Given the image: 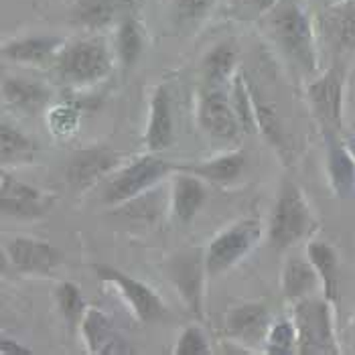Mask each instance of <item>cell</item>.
<instances>
[{"instance_id": "1", "label": "cell", "mask_w": 355, "mask_h": 355, "mask_svg": "<svg viewBox=\"0 0 355 355\" xmlns=\"http://www.w3.org/2000/svg\"><path fill=\"white\" fill-rule=\"evenodd\" d=\"M272 33L280 49L295 63H299L306 73L317 69L315 35L309 17L295 2H284L272 12Z\"/></svg>"}, {"instance_id": "2", "label": "cell", "mask_w": 355, "mask_h": 355, "mask_svg": "<svg viewBox=\"0 0 355 355\" xmlns=\"http://www.w3.org/2000/svg\"><path fill=\"white\" fill-rule=\"evenodd\" d=\"M297 337H299V354L301 355H335L339 354V345L335 339L331 302L327 299H301L295 302L293 315Z\"/></svg>"}, {"instance_id": "3", "label": "cell", "mask_w": 355, "mask_h": 355, "mask_svg": "<svg viewBox=\"0 0 355 355\" xmlns=\"http://www.w3.org/2000/svg\"><path fill=\"white\" fill-rule=\"evenodd\" d=\"M57 71L71 85H92L108 78L112 57L100 39H82L65 45L57 55Z\"/></svg>"}, {"instance_id": "4", "label": "cell", "mask_w": 355, "mask_h": 355, "mask_svg": "<svg viewBox=\"0 0 355 355\" xmlns=\"http://www.w3.org/2000/svg\"><path fill=\"white\" fill-rule=\"evenodd\" d=\"M311 227L313 218L304 195L293 181H282L270 219L272 246L278 250L293 246L311 232Z\"/></svg>"}, {"instance_id": "5", "label": "cell", "mask_w": 355, "mask_h": 355, "mask_svg": "<svg viewBox=\"0 0 355 355\" xmlns=\"http://www.w3.org/2000/svg\"><path fill=\"white\" fill-rule=\"evenodd\" d=\"M260 234H262V225L258 219H244L240 223H234L225 232H221L218 238L211 240V244L205 252L207 274L218 276L230 270L232 266H236L248 252L256 246V242L260 240Z\"/></svg>"}, {"instance_id": "6", "label": "cell", "mask_w": 355, "mask_h": 355, "mask_svg": "<svg viewBox=\"0 0 355 355\" xmlns=\"http://www.w3.org/2000/svg\"><path fill=\"white\" fill-rule=\"evenodd\" d=\"M171 171H175V164L166 163V161L159 159V157H153V155L142 157L130 166L122 168L110 181L106 191H104V201L110 205L128 203L138 195L148 191L153 185H157Z\"/></svg>"}, {"instance_id": "7", "label": "cell", "mask_w": 355, "mask_h": 355, "mask_svg": "<svg viewBox=\"0 0 355 355\" xmlns=\"http://www.w3.org/2000/svg\"><path fill=\"white\" fill-rule=\"evenodd\" d=\"M96 272H98L100 280L110 282V284H114L118 288V293L122 295V299L130 304V309L137 315L138 321L153 323V321L161 319L164 315V302L144 282H140V280L128 276V274L120 272L118 268L108 266V264H98L96 266Z\"/></svg>"}, {"instance_id": "8", "label": "cell", "mask_w": 355, "mask_h": 355, "mask_svg": "<svg viewBox=\"0 0 355 355\" xmlns=\"http://www.w3.org/2000/svg\"><path fill=\"white\" fill-rule=\"evenodd\" d=\"M343 67L333 65L319 80L309 85V100L313 112L327 130V135L337 132L343 122Z\"/></svg>"}, {"instance_id": "9", "label": "cell", "mask_w": 355, "mask_h": 355, "mask_svg": "<svg viewBox=\"0 0 355 355\" xmlns=\"http://www.w3.org/2000/svg\"><path fill=\"white\" fill-rule=\"evenodd\" d=\"M0 179V209L6 218L39 219L49 214L55 201L53 195L21 183L8 173H2Z\"/></svg>"}, {"instance_id": "10", "label": "cell", "mask_w": 355, "mask_h": 355, "mask_svg": "<svg viewBox=\"0 0 355 355\" xmlns=\"http://www.w3.org/2000/svg\"><path fill=\"white\" fill-rule=\"evenodd\" d=\"M4 256L23 274H51L63 264V254L57 248L33 238H12L4 244Z\"/></svg>"}, {"instance_id": "11", "label": "cell", "mask_w": 355, "mask_h": 355, "mask_svg": "<svg viewBox=\"0 0 355 355\" xmlns=\"http://www.w3.org/2000/svg\"><path fill=\"white\" fill-rule=\"evenodd\" d=\"M199 124L209 137L236 142L244 132L234 104L219 92H209L199 102Z\"/></svg>"}, {"instance_id": "12", "label": "cell", "mask_w": 355, "mask_h": 355, "mask_svg": "<svg viewBox=\"0 0 355 355\" xmlns=\"http://www.w3.org/2000/svg\"><path fill=\"white\" fill-rule=\"evenodd\" d=\"M118 164V153L110 146H89L78 150L65 168V179L71 185V189L83 191L92 187L96 181H100L106 173Z\"/></svg>"}, {"instance_id": "13", "label": "cell", "mask_w": 355, "mask_h": 355, "mask_svg": "<svg viewBox=\"0 0 355 355\" xmlns=\"http://www.w3.org/2000/svg\"><path fill=\"white\" fill-rule=\"evenodd\" d=\"M207 274L205 256L199 250H189L175 256L168 264V276L181 297L189 304L195 315H201V291H203V276Z\"/></svg>"}, {"instance_id": "14", "label": "cell", "mask_w": 355, "mask_h": 355, "mask_svg": "<svg viewBox=\"0 0 355 355\" xmlns=\"http://www.w3.org/2000/svg\"><path fill=\"white\" fill-rule=\"evenodd\" d=\"M82 333L87 352L94 355L135 354V347L116 331L108 315L100 309H87L82 321Z\"/></svg>"}, {"instance_id": "15", "label": "cell", "mask_w": 355, "mask_h": 355, "mask_svg": "<svg viewBox=\"0 0 355 355\" xmlns=\"http://www.w3.org/2000/svg\"><path fill=\"white\" fill-rule=\"evenodd\" d=\"M270 313L262 302H246L230 311L225 319V333L240 343L262 341L270 331Z\"/></svg>"}, {"instance_id": "16", "label": "cell", "mask_w": 355, "mask_h": 355, "mask_svg": "<svg viewBox=\"0 0 355 355\" xmlns=\"http://www.w3.org/2000/svg\"><path fill=\"white\" fill-rule=\"evenodd\" d=\"M175 137V124H173V110L171 98L166 87H157L150 98V112H148V126H146V146L150 153L164 150Z\"/></svg>"}, {"instance_id": "17", "label": "cell", "mask_w": 355, "mask_h": 355, "mask_svg": "<svg viewBox=\"0 0 355 355\" xmlns=\"http://www.w3.org/2000/svg\"><path fill=\"white\" fill-rule=\"evenodd\" d=\"M327 171L337 197L347 199L355 191V153L333 135H327Z\"/></svg>"}, {"instance_id": "18", "label": "cell", "mask_w": 355, "mask_h": 355, "mask_svg": "<svg viewBox=\"0 0 355 355\" xmlns=\"http://www.w3.org/2000/svg\"><path fill=\"white\" fill-rule=\"evenodd\" d=\"M205 199H207V189L203 185V179L187 171H179L173 185V211L177 219L189 223L203 207Z\"/></svg>"}, {"instance_id": "19", "label": "cell", "mask_w": 355, "mask_h": 355, "mask_svg": "<svg viewBox=\"0 0 355 355\" xmlns=\"http://www.w3.org/2000/svg\"><path fill=\"white\" fill-rule=\"evenodd\" d=\"M63 49V41L53 35H41V37H25L19 41H10L2 47V55L17 63L39 65L49 61L51 57L59 55Z\"/></svg>"}, {"instance_id": "20", "label": "cell", "mask_w": 355, "mask_h": 355, "mask_svg": "<svg viewBox=\"0 0 355 355\" xmlns=\"http://www.w3.org/2000/svg\"><path fill=\"white\" fill-rule=\"evenodd\" d=\"M321 284V278L311 264V260L301 256H291L282 268V293L288 301L297 302L306 299Z\"/></svg>"}, {"instance_id": "21", "label": "cell", "mask_w": 355, "mask_h": 355, "mask_svg": "<svg viewBox=\"0 0 355 355\" xmlns=\"http://www.w3.org/2000/svg\"><path fill=\"white\" fill-rule=\"evenodd\" d=\"M132 0H78L71 21L83 28H104L112 25L128 6Z\"/></svg>"}, {"instance_id": "22", "label": "cell", "mask_w": 355, "mask_h": 355, "mask_svg": "<svg viewBox=\"0 0 355 355\" xmlns=\"http://www.w3.org/2000/svg\"><path fill=\"white\" fill-rule=\"evenodd\" d=\"M244 166H246L244 153H232V155L219 157L214 161H205V163L175 164V171H187V173L201 177L203 181H211L218 185H230L242 175Z\"/></svg>"}, {"instance_id": "23", "label": "cell", "mask_w": 355, "mask_h": 355, "mask_svg": "<svg viewBox=\"0 0 355 355\" xmlns=\"http://www.w3.org/2000/svg\"><path fill=\"white\" fill-rule=\"evenodd\" d=\"M306 258L315 266V270L321 278L323 295L329 302L337 301L339 293V258L335 250L325 242H311L306 246Z\"/></svg>"}, {"instance_id": "24", "label": "cell", "mask_w": 355, "mask_h": 355, "mask_svg": "<svg viewBox=\"0 0 355 355\" xmlns=\"http://www.w3.org/2000/svg\"><path fill=\"white\" fill-rule=\"evenodd\" d=\"M325 33L329 41L341 51H355V4L339 2L325 15Z\"/></svg>"}, {"instance_id": "25", "label": "cell", "mask_w": 355, "mask_h": 355, "mask_svg": "<svg viewBox=\"0 0 355 355\" xmlns=\"http://www.w3.org/2000/svg\"><path fill=\"white\" fill-rule=\"evenodd\" d=\"M2 96L8 104L25 112H37L49 100V89L45 85L25 78H4Z\"/></svg>"}, {"instance_id": "26", "label": "cell", "mask_w": 355, "mask_h": 355, "mask_svg": "<svg viewBox=\"0 0 355 355\" xmlns=\"http://www.w3.org/2000/svg\"><path fill=\"white\" fill-rule=\"evenodd\" d=\"M37 155V144L19 128L2 122L0 126V161L2 164H25Z\"/></svg>"}, {"instance_id": "27", "label": "cell", "mask_w": 355, "mask_h": 355, "mask_svg": "<svg viewBox=\"0 0 355 355\" xmlns=\"http://www.w3.org/2000/svg\"><path fill=\"white\" fill-rule=\"evenodd\" d=\"M55 301H57V306H59L61 317L65 319L67 327L73 331L78 325H82L83 317L87 313V304L83 301L82 291L76 284L61 282L55 288Z\"/></svg>"}, {"instance_id": "28", "label": "cell", "mask_w": 355, "mask_h": 355, "mask_svg": "<svg viewBox=\"0 0 355 355\" xmlns=\"http://www.w3.org/2000/svg\"><path fill=\"white\" fill-rule=\"evenodd\" d=\"M142 31L135 21V17L126 15L118 27V37H116V49L126 67L135 65L140 53H142Z\"/></svg>"}, {"instance_id": "29", "label": "cell", "mask_w": 355, "mask_h": 355, "mask_svg": "<svg viewBox=\"0 0 355 355\" xmlns=\"http://www.w3.org/2000/svg\"><path fill=\"white\" fill-rule=\"evenodd\" d=\"M299 352V337H297V327L295 321L280 319L266 335V354L270 355H291Z\"/></svg>"}, {"instance_id": "30", "label": "cell", "mask_w": 355, "mask_h": 355, "mask_svg": "<svg viewBox=\"0 0 355 355\" xmlns=\"http://www.w3.org/2000/svg\"><path fill=\"white\" fill-rule=\"evenodd\" d=\"M236 59L238 53L234 49V45L230 43H219L216 45L207 57L203 61V67H205V73L211 82H223L230 78V73L234 71L236 67Z\"/></svg>"}, {"instance_id": "31", "label": "cell", "mask_w": 355, "mask_h": 355, "mask_svg": "<svg viewBox=\"0 0 355 355\" xmlns=\"http://www.w3.org/2000/svg\"><path fill=\"white\" fill-rule=\"evenodd\" d=\"M80 124V114L73 106H57L49 112V128L55 137H69Z\"/></svg>"}, {"instance_id": "32", "label": "cell", "mask_w": 355, "mask_h": 355, "mask_svg": "<svg viewBox=\"0 0 355 355\" xmlns=\"http://www.w3.org/2000/svg\"><path fill=\"white\" fill-rule=\"evenodd\" d=\"M209 354V343L203 335V331L197 327L185 329L177 341L175 355H207Z\"/></svg>"}, {"instance_id": "33", "label": "cell", "mask_w": 355, "mask_h": 355, "mask_svg": "<svg viewBox=\"0 0 355 355\" xmlns=\"http://www.w3.org/2000/svg\"><path fill=\"white\" fill-rule=\"evenodd\" d=\"M254 112H256V124H258V128L268 137L270 142L280 144V124H278V118H276L272 108L266 106L260 100H254Z\"/></svg>"}, {"instance_id": "34", "label": "cell", "mask_w": 355, "mask_h": 355, "mask_svg": "<svg viewBox=\"0 0 355 355\" xmlns=\"http://www.w3.org/2000/svg\"><path fill=\"white\" fill-rule=\"evenodd\" d=\"M177 2V12L181 19L185 21H197L201 17H205L211 6L216 4V0H175Z\"/></svg>"}, {"instance_id": "35", "label": "cell", "mask_w": 355, "mask_h": 355, "mask_svg": "<svg viewBox=\"0 0 355 355\" xmlns=\"http://www.w3.org/2000/svg\"><path fill=\"white\" fill-rule=\"evenodd\" d=\"M242 17H260L270 12L278 0H234Z\"/></svg>"}, {"instance_id": "36", "label": "cell", "mask_w": 355, "mask_h": 355, "mask_svg": "<svg viewBox=\"0 0 355 355\" xmlns=\"http://www.w3.org/2000/svg\"><path fill=\"white\" fill-rule=\"evenodd\" d=\"M0 354L2 355H31L33 352L25 347V345H21L19 341H15V339H8V337H2L0 339Z\"/></svg>"}, {"instance_id": "37", "label": "cell", "mask_w": 355, "mask_h": 355, "mask_svg": "<svg viewBox=\"0 0 355 355\" xmlns=\"http://www.w3.org/2000/svg\"><path fill=\"white\" fill-rule=\"evenodd\" d=\"M321 2H325V4H339V2H345V0H321Z\"/></svg>"}, {"instance_id": "38", "label": "cell", "mask_w": 355, "mask_h": 355, "mask_svg": "<svg viewBox=\"0 0 355 355\" xmlns=\"http://www.w3.org/2000/svg\"><path fill=\"white\" fill-rule=\"evenodd\" d=\"M354 333H355V323H354ZM354 337H355V335H354Z\"/></svg>"}]
</instances>
